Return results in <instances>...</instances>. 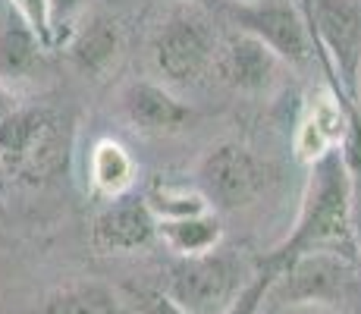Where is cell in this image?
<instances>
[{"label":"cell","instance_id":"6da1fadb","mask_svg":"<svg viewBox=\"0 0 361 314\" xmlns=\"http://www.w3.org/2000/svg\"><path fill=\"white\" fill-rule=\"evenodd\" d=\"M352 198L355 179L343 148L308 164V183L295 223L286 239L267 255V261L283 267L298 255H336L349 264H358V223Z\"/></svg>","mask_w":361,"mask_h":314},{"label":"cell","instance_id":"7a4b0ae2","mask_svg":"<svg viewBox=\"0 0 361 314\" xmlns=\"http://www.w3.org/2000/svg\"><path fill=\"white\" fill-rule=\"evenodd\" d=\"M252 274L255 270L220 242L204 255L176 258L166 267L161 292L183 314H224Z\"/></svg>","mask_w":361,"mask_h":314},{"label":"cell","instance_id":"3957f363","mask_svg":"<svg viewBox=\"0 0 361 314\" xmlns=\"http://www.w3.org/2000/svg\"><path fill=\"white\" fill-rule=\"evenodd\" d=\"M217 32L192 6H176L161 19L154 38H151V60L161 73L164 85L189 88L198 85L214 69L217 57Z\"/></svg>","mask_w":361,"mask_h":314},{"label":"cell","instance_id":"277c9868","mask_svg":"<svg viewBox=\"0 0 361 314\" xmlns=\"http://www.w3.org/2000/svg\"><path fill=\"white\" fill-rule=\"evenodd\" d=\"M308 13L311 38L321 41L339 76V101L361 123V0H308Z\"/></svg>","mask_w":361,"mask_h":314},{"label":"cell","instance_id":"5b68a950","mask_svg":"<svg viewBox=\"0 0 361 314\" xmlns=\"http://www.w3.org/2000/svg\"><path fill=\"white\" fill-rule=\"evenodd\" d=\"M195 188L204 195L211 211H242L264 188L261 160L248 145L226 138L204 151L195 167Z\"/></svg>","mask_w":361,"mask_h":314},{"label":"cell","instance_id":"8992f818","mask_svg":"<svg viewBox=\"0 0 361 314\" xmlns=\"http://www.w3.org/2000/svg\"><path fill=\"white\" fill-rule=\"evenodd\" d=\"M230 19L235 29L258 38L276 60L302 66L314 54L308 19L293 0H230Z\"/></svg>","mask_w":361,"mask_h":314},{"label":"cell","instance_id":"52a82bcc","mask_svg":"<svg viewBox=\"0 0 361 314\" xmlns=\"http://www.w3.org/2000/svg\"><path fill=\"white\" fill-rule=\"evenodd\" d=\"M57 116L47 107H13L0 120V170L47 173L63 160L57 148Z\"/></svg>","mask_w":361,"mask_h":314},{"label":"cell","instance_id":"ba28073f","mask_svg":"<svg viewBox=\"0 0 361 314\" xmlns=\"http://www.w3.org/2000/svg\"><path fill=\"white\" fill-rule=\"evenodd\" d=\"M352 267L336 255H298L280 267L274 292H283L289 305H339L349 292Z\"/></svg>","mask_w":361,"mask_h":314},{"label":"cell","instance_id":"9c48e42d","mask_svg":"<svg viewBox=\"0 0 361 314\" xmlns=\"http://www.w3.org/2000/svg\"><path fill=\"white\" fill-rule=\"evenodd\" d=\"M157 239V217L142 195H120L94 214L92 246L98 255H135Z\"/></svg>","mask_w":361,"mask_h":314},{"label":"cell","instance_id":"30bf717a","mask_svg":"<svg viewBox=\"0 0 361 314\" xmlns=\"http://www.w3.org/2000/svg\"><path fill=\"white\" fill-rule=\"evenodd\" d=\"M120 110L142 135H176L192 123V107L170 92V85L151 79H132L120 88Z\"/></svg>","mask_w":361,"mask_h":314},{"label":"cell","instance_id":"8fae6325","mask_svg":"<svg viewBox=\"0 0 361 314\" xmlns=\"http://www.w3.org/2000/svg\"><path fill=\"white\" fill-rule=\"evenodd\" d=\"M352 126H361L352 120V114L345 110V104L339 101L336 92L324 88L308 101L302 120L295 129V155L302 164H314L330 151L343 148V142L349 138Z\"/></svg>","mask_w":361,"mask_h":314},{"label":"cell","instance_id":"7c38bea8","mask_svg":"<svg viewBox=\"0 0 361 314\" xmlns=\"http://www.w3.org/2000/svg\"><path fill=\"white\" fill-rule=\"evenodd\" d=\"M276 60L258 38L245 32H233L217 44V57H214V73L242 95H261L270 88L276 76Z\"/></svg>","mask_w":361,"mask_h":314},{"label":"cell","instance_id":"4fadbf2b","mask_svg":"<svg viewBox=\"0 0 361 314\" xmlns=\"http://www.w3.org/2000/svg\"><path fill=\"white\" fill-rule=\"evenodd\" d=\"M120 47H123V38L114 19L94 16L79 32H73L69 60H73V66L79 73L92 76V79H104L116 66V60H120Z\"/></svg>","mask_w":361,"mask_h":314},{"label":"cell","instance_id":"5bb4252c","mask_svg":"<svg viewBox=\"0 0 361 314\" xmlns=\"http://www.w3.org/2000/svg\"><path fill=\"white\" fill-rule=\"evenodd\" d=\"M44 51L47 47L38 41V35L13 13L0 25V85L10 88L16 82L32 79V73L38 69Z\"/></svg>","mask_w":361,"mask_h":314},{"label":"cell","instance_id":"9a60e30c","mask_svg":"<svg viewBox=\"0 0 361 314\" xmlns=\"http://www.w3.org/2000/svg\"><path fill=\"white\" fill-rule=\"evenodd\" d=\"M88 179L104 201L120 198L135 186V160L116 138H98L88 151Z\"/></svg>","mask_w":361,"mask_h":314},{"label":"cell","instance_id":"2e32d148","mask_svg":"<svg viewBox=\"0 0 361 314\" xmlns=\"http://www.w3.org/2000/svg\"><path fill=\"white\" fill-rule=\"evenodd\" d=\"M35 314H132L126 298L104 283H69L47 292Z\"/></svg>","mask_w":361,"mask_h":314},{"label":"cell","instance_id":"e0dca14e","mask_svg":"<svg viewBox=\"0 0 361 314\" xmlns=\"http://www.w3.org/2000/svg\"><path fill=\"white\" fill-rule=\"evenodd\" d=\"M157 239H164L166 248L176 251V258L204 255V251L217 248L224 242V223H220L217 211H201L176 220H157Z\"/></svg>","mask_w":361,"mask_h":314},{"label":"cell","instance_id":"ac0fdd59","mask_svg":"<svg viewBox=\"0 0 361 314\" xmlns=\"http://www.w3.org/2000/svg\"><path fill=\"white\" fill-rule=\"evenodd\" d=\"M142 198L157 220H176V217H189V214L211 211V205H207L204 195H201L195 186L170 183V179H164V176L151 179L148 188L142 192Z\"/></svg>","mask_w":361,"mask_h":314},{"label":"cell","instance_id":"d6986e66","mask_svg":"<svg viewBox=\"0 0 361 314\" xmlns=\"http://www.w3.org/2000/svg\"><path fill=\"white\" fill-rule=\"evenodd\" d=\"M276 277H280V264L264 258V264L252 274V280L242 286L239 296L233 298V305L224 314H261L264 302L270 298V289H274Z\"/></svg>","mask_w":361,"mask_h":314},{"label":"cell","instance_id":"ffe728a7","mask_svg":"<svg viewBox=\"0 0 361 314\" xmlns=\"http://www.w3.org/2000/svg\"><path fill=\"white\" fill-rule=\"evenodd\" d=\"M10 6H13V13H16V16L38 35V41L47 47V51L57 44L54 19H51V4H47V0H10Z\"/></svg>","mask_w":361,"mask_h":314},{"label":"cell","instance_id":"44dd1931","mask_svg":"<svg viewBox=\"0 0 361 314\" xmlns=\"http://www.w3.org/2000/svg\"><path fill=\"white\" fill-rule=\"evenodd\" d=\"M123 298L132 314H183L161 289H151V286H129Z\"/></svg>","mask_w":361,"mask_h":314},{"label":"cell","instance_id":"7402d4cb","mask_svg":"<svg viewBox=\"0 0 361 314\" xmlns=\"http://www.w3.org/2000/svg\"><path fill=\"white\" fill-rule=\"evenodd\" d=\"M51 4V19H54V35H57V41H60V35L69 32L75 25V19H79V13H82V6H85V0H47Z\"/></svg>","mask_w":361,"mask_h":314},{"label":"cell","instance_id":"603a6c76","mask_svg":"<svg viewBox=\"0 0 361 314\" xmlns=\"http://www.w3.org/2000/svg\"><path fill=\"white\" fill-rule=\"evenodd\" d=\"M16 107V101H13V95H10V88H4L0 85V120H4L6 114H10V110Z\"/></svg>","mask_w":361,"mask_h":314},{"label":"cell","instance_id":"cb8c5ba5","mask_svg":"<svg viewBox=\"0 0 361 314\" xmlns=\"http://www.w3.org/2000/svg\"><path fill=\"white\" fill-rule=\"evenodd\" d=\"M355 223H358V264H355V267L361 270V217H358V214H355Z\"/></svg>","mask_w":361,"mask_h":314},{"label":"cell","instance_id":"d4e9b609","mask_svg":"<svg viewBox=\"0 0 361 314\" xmlns=\"http://www.w3.org/2000/svg\"><path fill=\"white\" fill-rule=\"evenodd\" d=\"M239 4H245V0H239Z\"/></svg>","mask_w":361,"mask_h":314}]
</instances>
